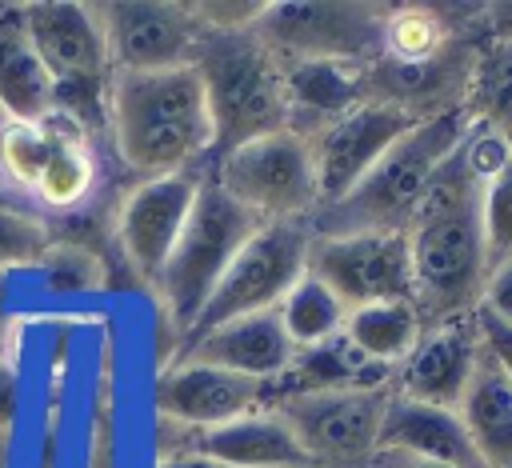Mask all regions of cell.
Instances as JSON below:
<instances>
[{
    "label": "cell",
    "instance_id": "2",
    "mask_svg": "<svg viewBox=\"0 0 512 468\" xmlns=\"http://www.w3.org/2000/svg\"><path fill=\"white\" fill-rule=\"evenodd\" d=\"M108 128L140 180L196 172L212 156V120L196 64L164 72H112Z\"/></svg>",
    "mask_w": 512,
    "mask_h": 468
},
{
    "label": "cell",
    "instance_id": "36",
    "mask_svg": "<svg viewBox=\"0 0 512 468\" xmlns=\"http://www.w3.org/2000/svg\"><path fill=\"white\" fill-rule=\"evenodd\" d=\"M16 400H20V384H16V372L8 360H0V428L12 420L16 412Z\"/></svg>",
    "mask_w": 512,
    "mask_h": 468
},
{
    "label": "cell",
    "instance_id": "3",
    "mask_svg": "<svg viewBox=\"0 0 512 468\" xmlns=\"http://www.w3.org/2000/svg\"><path fill=\"white\" fill-rule=\"evenodd\" d=\"M468 112L448 108L416 128H408L384 156L380 164L332 208H320L308 220L312 236H344V232H408L436 172L444 160L460 148L468 132Z\"/></svg>",
    "mask_w": 512,
    "mask_h": 468
},
{
    "label": "cell",
    "instance_id": "13",
    "mask_svg": "<svg viewBox=\"0 0 512 468\" xmlns=\"http://www.w3.org/2000/svg\"><path fill=\"white\" fill-rule=\"evenodd\" d=\"M112 72H164L196 60L208 40L192 4L176 0H112L96 4Z\"/></svg>",
    "mask_w": 512,
    "mask_h": 468
},
{
    "label": "cell",
    "instance_id": "37",
    "mask_svg": "<svg viewBox=\"0 0 512 468\" xmlns=\"http://www.w3.org/2000/svg\"><path fill=\"white\" fill-rule=\"evenodd\" d=\"M364 468H440V464H428V460H416V456H400V452H376Z\"/></svg>",
    "mask_w": 512,
    "mask_h": 468
},
{
    "label": "cell",
    "instance_id": "4",
    "mask_svg": "<svg viewBox=\"0 0 512 468\" xmlns=\"http://www.w3.org/2000/svg\"><path fill=\"white\" fill-rule=\"evenodd\" d=\"M192 64L208 100L212 156H224L256 136L288 128L280 60L252 32L208 36Z\"/></svg>",
    "mask_w": 512,
    "mask_h": 468
},
{
    "label": "cell",
    "instance_id": "31",
    "mask_svg": "<svg viewBox=\"0 0 512 468\" xmlns=\"http://www.w3.org/2000/svg\"><path fill=\"white\" fill-rule=\"evenodd\" d=\"M480 228H484V252L488 272L512 256V164L500 168L480 188Z\"/></svg>",
    "mask_w": 512,
    "mask_h": 468
},
{
    "label": "cell",
    "instance_id": "24",
    "mask_svg": "<svg viewBox=\"0 0 512 468\" xmlns=\"http://www.w3.org/2000/svg\"><path fill=\"white\" fill-rule=\"evenodd\" d=\"M460 420L484 460V468H512V384L480 344L468 392L460 400Z\"/></svg>",
    "mask_w": 512,
    "mask_h": 468
},
{
    "label": "cell",
    "instance_id": "35",
    "mask_svg": "<svg viewBox=\"0 0 512 468\" xmlns=\"http://www.w3.org/2000/svg\"><path fill=\"white\" fill-rule=\"evenodd\" d=\"M480 28H484V40H504V44H512V0L480 8Z\"/></svg>",
    "mask_w": 512,
    "mask_h": 468
},
{
    "label": "cell",
    "instance_id": "9",
    "mask_svg": "<svg viewBox=\"0 0 512 468\" xmlns=\"http://www.w3.org/2000/svg\"><path fill=\"white\" fill-rule=\"evenodd\" d=\"M388 4L356 0H268L252 36L276 60H352L372 64L380 56Z\"/></svg>",
    "mask_w": 512,
    "mask_h": 468
},
{
    "label": "cell",
    "instance_id": "7",
    "mask_svg": "<svg viewBox=\"0 0 512 468\" xmlns=\"http://www.w3.org/2000/svg\"><path fill=\"white\" fill-rule=\"evenodd\" d=\"M212 184H220L256 220H312L320 208L316 164L308 136L280 128L216 156Z\"/></svg>",
    "mask_w": 512,
    "mask_h": 468
},
{
    "label": "cell",
    "instance_id": "14",
    "mask_svg": "<svg viewBox=\"0 0 512 468\" xmlns=\"http://www.w3.org/2000/svg\"><path fill=\"white\" fill-rule=\"evenodd\" d=\"M428 120V116H424ZM420 116L384 104V100H364L352 112H344L340 120H332L328 128H320L316 136H308L312 144V164H316V192H320V208L340 204L376 164L380 156L408 132L416 128ZM316 208V212H320ZM312 212V216H316Z\"/></svg>",
    "mask_w": 512,
    "mask_h": 468
},
{
    "label": "cell",
    "instance_id": "26",
    "mask_svg": "<svg viewBox=\"0 0 512 468\" xmlns=\"http://www.w3.org/2000/svg\"><path fill=\"white\" fill-rule=\"evenodd\" d=\"M456 8L448 4H388L380 56L392 64H432L452 52L456 24L448 20Z\"/></svg>",
    "mask_w": 512,
    "mask_h": 468
},
{
    "label": "cell",
    "instance_id": "19",
    "mask_svg": "<svg viewBox=\"0 0 512 468\" xmlns=\"http://www.w3.org/2000/svg\"><path fill=\"white\" fill-rule=\"evenodd\" d=\"M180 432L176 452H200L220 468H312L296 432L276 408H256L208 432ZM168 456V452H164Z\"/></svg>",
    "mask_w": 512,
    "mask_h": 468
},
{
    "label": "cell",
    "instance_id": "33",
    "mask_svg": "<svg viewBox=\"0 0 512 468\" xmlns=\"http://www.w3.org/2000/svg\"><path fill=\"white\" fill-rule=\"evenodd\" d=\"M476 332H480V344L488 348V356L496 360V368L512 384V324H504V320H496V316L476 308Z\"/></svg>",
    "mask_w": 512,
    "mask_h": 468
},
{
    "label": "cell",
    "instance_id": "6",
    "mask_svg": "<svg viewBox=\"0 0 512 468\" xmlns=\"http://www.w3.org/2000/svg\"><path fill=\"white\" fill-rule=\"evenodd\" d=\"M260 224L264 220H256L248 208H240L220 184H212V180L200 184L192 216L180 228V240L168 252V264L160 268V276L152 284L160 296V308L176 324L180 340L192 328V320L200 316V308L212 296V288L220 284V276L228 272V264L236 260V252L248 244V236Z\"/></svg>",
    "mask_w": 512,
    "mask_h": 468
},
{
    "label": "cell",
    "instance_id": "27",
    "mask_svg": "<svg viewBox=\"0 0 512 468\" xmlns=\"http://www.w3.org/2000/svg\"><path fill=\"white\" fill-rule=\"evenodd\" d=\"M460 108L472 124L492 128L512 148V44L484 40L480 48H472Z\"/></svg>",
    "mask_w": 512,
    "mask_h": 468
},
{
    "label": "cell",
    "instance_id": "11",
    "mask_svg": "<svg viewBox=\"0 0 512 468\" xmlns=\"http://www.w3.org/2000/svg\"><path fill=\"white\" fill-rule=\"evenodd\" d=\"M392 388H344V392H308L272 404L312 468H364L380 448V428Z\"/></svg>",
    "mask_w": 512,
    "mask_h": 468
},
{
    "label": "cell",
    "instance_id": "22",
    "mask_svg": "<svg viewBox=\"0 0 512 468\" xmlns=\"http://www.w3.org/2000/svg\"><path fill=\"white\" fill-rule=\"evenodd\" d=\"M392 368L368 360L364 352H356L344 332L328 344L304 348L292 356V364L284 368L280 380L268 384V408L292 396H308V392H344V388H392Z\"/></svg>",
    "mask_w": 512,
    "mask_h": 468
},
{
    "label": "cell",
    "instance_id": "17",
    "mask_svg": "<svg viewBox=\"0 0 512 468\" xmlns=\"http://www.w3.org/2000/svg\"><path fill=\"white\" fill-rule=\"evenodd\" d=\"M476 356H480L476 312L440 320V324H424V336L416 340V348L392 376V396L456 412L468 392Z\"/></svg>",
    "mask_w": 512,
    "mask_h": 468
},
{
    "label": "cell",
    "instance_id": "34",
    "mask_svg": "<svg viewBox=\"0 0 512 468\" xmlns=\"http://www.w3.org/2000/svg\"><path fill=\"white\" fill-rule=\"evenodd\" d=\"M480 312H488V316L512 324V256L488 272L484 296H480Z\"/></svg>",
    "mask_w": 512,
    "mask_h": 468
},
{
    "label": "cell",
    "instance_id": "5",
    "mask_svg": "<svg viewBox=\"0 0 512 468\" xmlns=\"http://www.w3.org/2000/svg\"><path fill=\"white\" fill-rule=\"evenodd\" d=\"M20 20L36 56L52 76L56 112L80 128L108 124L112 60L96 4H76V0L20 4Z\"/></svg>",
    "mask_w": 512,
    "mask_h": 468
},
{
    "label": "cell",
    "instance_id": "10",
    "mask_svg": "<svg viewBox=\"0 0 512 468\" xmlns=\"http://www.w3.org/2000/svg\"><path fill=\"white\" fill-rule=\"evenodd\" d=\"M0 168L48 208H72L96 184L88 136L60 112L36 124H0Z\"/></svg>",
    "mask_w": 512,
    "mask_h": 468
},
{
    "label": "cell",
    "instance_id": "1",
    "mask_svg": "<svg viewBox=\"0 0 512 468\" xmlns=\"http://www.w3.org/2000/svg\"><path fill=\"white\" fill-rule=\"evenodd\" d=\"M480 188L484 180L464 164L460 148L436 172L412 228V280H416V308L424 324L472 316L484 296L488 280V252L480 228Z\"/></svg>",
    "mask_w": 512,
    "mask_h": 468
},
{
    "label": "cell",
    "instance_id": "23",
    "mask_svg": "<svg viewBox=\"0 0 512 468\" xmlns=\"http://www.w3.org/2000/svg\"><path fill=\"white\" fill-rule=\"evenodd\" d=\"M56 112V88L36 56L20 8H0V116L8 124H36Z\"/></svg>",
    "mask_w": 512,
    "mask_h": 468
},
{
    "label": "cell",
    "instance_id": "20",
    "mask_svg": "<svg viewBox=\"0 0 512 468\" xmlns=\"http://www.w3.org/2000/svg\"><path fill=\"white\" fill-rule=\"evenodd\" d=\"M288 128L316 136L368 100V64L352 60H280Z\"/></svg>",
    "mask_w": 512,
    "mask_h": 468
},
{
    "label": "cell",
    "instance_id": "25",
    "mask_svg": "<svg viewBox=\"0 0 512 468\" xmlns=\"http://www.w3.org/2000/svg\"><path fill=\"white\" fill-rule=\"evenodd\" d=\"M420 336H424V316L416 300H376V304L352 308L344 320V340L392 372L408 360Z\"/></svg>",
    "mask_w": 512,
    "mask_h": 468
},
{
    "label": "cell",
    "instance_id": "38",
    "mask_svg": "<svg viewBox=\"0 0 512 468\" xmlns=\"http://www.w3.org/2000/svg\"><path fill=\"white\" fill-rule=\"evenodd\" d=\"M156 468H220V464L200 456V452H168V456H160Z\"/></svg>",
    "mask_w": 512,
    "mask_h": 468
},
{
    "label": "cell",
    "instance_id": "29",
    "mask_svg": "<svg viewBox=\"0 0 512 468\" xmlns=\"http://www.w3.org/2000/svg\"><path fill=\"white\" fill-rule=\"evenodd\" d=\"M52 228L44 216L0 204V272L4 268H36L52 248Z\"/></svg>",
    "mask_w": 512,
    "mask_h": 468
},
{
    "label": "cell",
    "instance_id": "18",
    "mask_svg": "<svg viewBox=\"0 0 512 468\" xmlns=\"http://www.w3.org/2000/svg\"><path fill=\"white\" fill-rule=\"evenodd\" d=\"M292 356H296V348L272 308V312L240 316V320H228V324H216V328L192 336L188 344H180L176 360H196V364H212V368L272 384L284 376Z\"/></svg>",
    "mask_w": 512,
    "mask_h": 468
},
{
    "label": "cell",
    "instance_id": "32",
    "mask_svg": "<svg viewBox=\"0 0 512 468\" xmlns=\"http://www.w3.org/2000/svg\"><path fill=\"white\" fill-rule=\"evenodd\" d=\"M264 4L268 0H208V4H192V12L208 36H240L256 28V20L264 16Z\"/></svg>",
    "mask_w": 512,
    "mask_h": 468
},
{
    "label": "cell",
    "instance_id": "30",
    "mask_svg": "<svg viewBox=\"0 0 512 468\" xmlns=\"http://www.w3.org/2000/svg\"><path fill=\"white\" fill-rule=\"evenodd\" d=\"M44 272L48 292H96L104 284V264L92 248L84 244H64L52 240V248L40 256L36 264Z\"/></svg>",
    "mask_w": 512,
    "mask_h": 468
},
{
    "label": "cell",
    "instance_id": "15",
    "mask_svg": "<svg viewBox=\"0 0 512 468\" xmlns=\"http://www.w3.org/2000/svg\"><path fill=\"white\" fill-rule=\"evenodd\" d=\"M196 172H172V176H152L140 180L116 208V244L128 260V268L144 280L156 284L160 268L168 264V252L180 240V228L192 216L196 192H200Z\"/></svg>",
    "mask_w": 512,
    "mask_h": 468
},
{
    "label": "cell",
    "instance_id": "28",
    "mask_svg": "<svg viewBox=\"0 0 512 468\" xmlns=\"http://www.w3.org/2000/svg\"><path fill=\"white\" fill-rule=\"evenodd\" d=\"M276 316L292 340L296 352L304 348H316V344H328L344 332V320H348V308L332 296L328 284H320L308 268L304 276L284 292V300L276 304Z\"/></svg>",
    "mask_w": 512,
    "mask_h": 468
},
{
    "label": "cell",
    "instance_id": "21",
    "mask_svg": "<svg viewBox=\"0 0 512 468\" xmlns=\"http://www.w3.org/2000/svg\"><path fill=\"white\" fill-rule=\"evenodd\" d=\"M376 452H400V456H416L440 468H484L460 412L400 400V396L388 400Z\"/></svg>",
    "mask_w": 512,
    "mask_h": 468
},
{
    "label": "cell",
    "instance_id": "16",
    "mask_svg": "<svg viewBox=\"0 0 512 468\" xmlns=\"http://www.w3.org/2000/svg\"><path fill=\"white\" fill-rule=\"evenodd\" d=\"M152 404L160 412V424H176L184 432H208L256 408H268V384L212 364L172 360L156 376Z\"/></svg>",
    "mask_w": 512,
    "mask_h": 468
},
{
    "label": "cell",
    "instance_id": "12",
    "mask_svg": "<svg viewBox=\"0 0 512 468\" xmlns=\"http://www.w3.org/2000/svg\"><path fill=\"white\" fill-rule=\"evenodd\" d=\"M308 272L352 312L376 300H416L408 232L312 236Z\"/></svg>",
    "mask_w": 512,
    "mask_h": 468
},
{
    "label": "cell",
    "instance_id": "8",
    "mask_svg": "<svg viewBox=\"0 0 512 468\" xmlns=\"http://www.w3.org/2000/svg\"><path fill=\"white\" fill-rule=\"evenodd\" d=\"M308 220H268L260 224L248 244L236 252V260L228 264V272L220 276V284L212 288V296L204 300L200 316L192 320V328L184 332L180 344H188L192 336L240 320V316H256V312H272L284 292L304 276L308 268Z\"/></svg>",
    "mask_w": 512,
    "mask_h": 468
}]
</instances>
